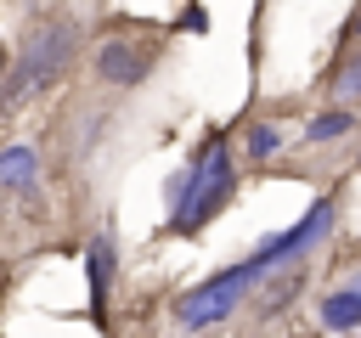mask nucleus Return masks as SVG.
Returning <instances> with one entry per match:
<instances>
[{
	"label": "nucleus",
	"instance_id": "1",
	"mask_svg": "<svg viewBox=\"0 0 361 338\" xmlns=\"http://www.w3.org/2000/svg\"><path fill=\"white\" fill-rule=\"evenodd\" d=\"M237 192V163H231V152H226V141L220 135H209L203 146H197V158H192V169L175 180V231L180 237H192V231H203L220 208H226V197Z\"/></svg>",
	"mask_w": 361,
	"mask_h": 338
},
{
	"label": "nucleus",
	"instance_id": "2",
	"mask_svg": "<svg viewBox=\"0 0 361 338\" xmlns=\"http://www.w3.org/2000/svg\"><path fill=\"white\" fill-rule=\"evenodd\" d=\"M73 51H79V28H73V23H62V17L39 23V28H34L28 39H23V56H17L11 79L0 84V107L11 113V107H23L28 96L51 90V84H56V79L68 73Z\"/></svg>",
	"mask_w": 361,
	"mask_h": 338
},
{
	"label": "nucleus",
	"instance_id": "3",
	"mask_svg": "<svg viewBox=\"0 0 361 338\" xmlns=\"http://www.w3.org/2000/svg\"><path fill=\"white\" fill-rule=\"evenodd\" d=\"M265 270H271V265L254 254V259H243V265H231V270L209 276L203 287L180 293V304H175V321H180V327H214V321H226L237 304H248V293H254V282H259Z\"/></svg>",
	"mask_w": 361,
	"mask_h": 338
},
{
	"label": "nucleus",
	"instance_id": "4",
	"mask_svg": "<svg viewBox=\"0 0 361 338\" xmlns=\"http://www.w3.org/2000/svg\"><path fill=\"white\" fill-rule=\"evenodd\" d=\"M327 225H333V203L322 197V203H310V214H305L299 225H288V231H276V237H265V242H259V259H265L271 270H282L288 259H299L305 248H316V242L327 237Z\"/></svg>",
	"mask_w": 361,
	"mask_h": 338
},
{
	"label": "nucleus",
	"instance_id": "5",
	"mask_svg": "<svg viewBox=\"0 0 361 338\" xmlns=\"http://www.w3.org/2000/svg\"><path fill=\"white\" fill-rule=\"evenodd\" d=\"M96 73H102L107 84H141V79H147V56H141L130 39H107V45L96 51Z\"/></svg>",
	"mask_w": 361,
	"mask_h": 338
},
{
	"label": "nucleus",
	"instance_id": "6",
	"mask_svg": "<svg viewBox=\"0 0 361 338\" xmlns=\"http://www.w3.org/2000/svg\"><path fill=\"white\" fill-rule=\"evenodd\" d=\"M322 327H333V332L361 327V287H333L322 299Z\"/></svg>",
	"mask_w": 361,
	"mask_h": 338
},
{
	"label": "nucleus",
	"instance_id": "7",
	"mask_svg": "<svg viewBox=\"0 0 361 338\" xmlns=\"http://www.w3.org/2000/svg\"><path fill=\"white\" fill-rule=\"evenodd\" d=\"M34 169H39L34 146H6V152H0V186L28 192V186H34Z\"/></svg>",
	"mask_w": 361,
	"mask_h": 338
},
{
	"label": "nucleus",
	"instance_id": "8",
	"mask_svg": "<svg viewBox=\"0 0 361 338\" xmlns=\"http://www.w3.org/2000/svg\"><path fill=\"white\" fill-rule=\"evenodd\" d=\"M107 270H113V242L96 237V242H90V310H96V315L107 310Z\"/></svg>",
	"mask_w": 361,
	"mask_h": 338
},
{
	"label": "nucleus",
	"instance_id": "9",
	"mask_svg": "<svg viewBox=\"0 0 361 338\" xmlns=\"http://www.w3.org/2000/svg\"><path fill=\"white\" fill-rule=\"evenodd\" d=\"M350 124H355V118H350V107H327L322 118H310V130H305V135H310V141H333V135H350Z\"/></svg>",
	"mask_w": 361,
	"mask_h": 338
},
{
	"label": "nucleus",
	"instance_id": "10",
	"mask_svg": "<svg viewBox=\"0 0 361 338\" xmlns=\"http://www.w3.org/2000/svg\"><path fill=\"white\" fill-rule=\"evenodd\" d=\"M327 84H333V96H344V101H350V96H361V51H355V56H350Z\"/></svg>",
	"mask_w": 361,
	"mask_h": 338
},
{
	"label": "nucleus",
	"instance_id": "11",
	"mask_svg": "<svg viewBox=\"0 0 361 338\" xmlns=\"http://www.w3.org/2000/svg\"><path fill=\"white\" fill-rule=\"evenodd\" d=\"M248 152H254V158H271V152H276V130H254V135H248Z\"/></svg>",
	"mask_w": 361,
	"mask_h": 338
},
{
	"label": "nucleus",
	"instance_id": "12",
	"mask_svg": "<svg viewBox=\"0 0 361 338\" xmlns=\"http://www.w3.org/2000/svg\"><path fill=\"white\" fill-rule=\"evenodd\" d=\"M180 28H186V34H203V28H209V17H203V11H197V6H192V11H186V17H180Z\"/></svg>",
	"mask_w": 361,
	"mask_h": 338
},
{
	"label": "nucleus",
	"instance_id": "13",
	"mask_svg": "<svg viewBox=\"0 0 361 338\" xmlns=\"http://www.w3.org/2000/svg\"><path fill=\"white\" fill-rule=\"evenodd\" d=\"M355 39H361V11H355V17L344 23V34H338V45H355Z\"/></svg>",
	"mask_w": 361,
	"mask_h": 338
},
{
	"label": "nucleus",
	"instance_id": "14",
	"mask_svg": "<svg viewBox=\"0 0 361 338\" xmlns=\"http://www.w3.org/2000/svg\"><path fill=\"white\" fill-rule=\"evenodd\" d=\"M350 287H361V270H355V276H350Z\"/></svg>",
	"mask_w": 361,
	"mask_h": 338
},
{
	"label": "nucleus",
	"instance_id": "15",
	"mask_svg": "<svg viewBox=\"0 0 361 338\" xmlns=\"http://www.w3.org/2000/svg\"><path fill=\"white\" fill-rule=\"evenodd\" d=\"M0 73H6V51H0Z\"/></svg>",
	"mask_w": 361,
	"mask_h": 338
}]
</instances>
